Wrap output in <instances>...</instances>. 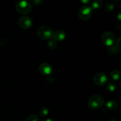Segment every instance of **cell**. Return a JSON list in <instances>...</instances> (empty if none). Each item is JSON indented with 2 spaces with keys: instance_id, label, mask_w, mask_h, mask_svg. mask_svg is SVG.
Listing matches in <instances>:
<instances>
[{
  "instance_id": "6da1fadb",
  "label": "cell",
  "mask_w": 121,
  "mask_h": 121,
  "mask_svg": "<svg viewBox=\"0 0 121 121\" xmlns=\"http://www.w3.org/2000/svg\"><path fill=\"white\" fill-rule=\"evenodd\" d=\"M104 104V99L100 96L95 95L91 97L88 100L87 106L89 108L92 110L101 108Z\"/></svg>"
},
{
  "instance_id": "7a4b0ae2",
  "label": "cell",
  "mask_w": 121,
  "mask_h": 121,
  "mask_svg": "<svg viewBox=\"0 0 121 121\" xmlns=\"http://www.w3.org/2000/svg\"><path fill=\"white\" fill-rule=\"evenodd\" d=\"M15 9L20 14L26 15L29 14L32 10L31 4L26 0H21L18 1L15 5Z\"/></svg>"
},
{
  "instance_id": "3957f363",
  "label": "cell",
  "mask_w": 121,
  "mask_h": 121,
  "mask_svg": "<svg viewBox=\"0 0 121 121\" xmlns=\"http://www.w3.org/2000/svg\"><path fill=\"white\" fill-rule=\"evenodd\" d=\"M53 30L48 26H41L37 30L38 36L43 40H50L53 37Z\"/></svg>"
},
{
  "instance_id": "277c9868",
  "label": "cell",
  "mask_w": 121,
  "mask_h": 121,
  "mask_svg": "<svg viewBox=\"0 0 121 121\" xmlns=\"http://www.w3.org/2000/svg\"><path fill=\"white\" fill-rule=\"evenodd\" d=\"M92 13H93V9L91 6L84 5L79 9L78 15H79V18L81 20L87 21L91 18Z\"/></svg>"
},
{
  "instance_id": "5b68a950",
  "label": "cell",
  "mask_w": 121,
  "mask_h": 121,
  "mask_svg": "<svg viewBox=\"0 0 121 121\" xmlns=\"http://www.w3.org/2000/svg\"><path fill=\"white\" fill-rule=\"evenodd\" d=\"M115 35L111 31H106L104 33L101 37V41L105 46L111 47L113 46L115 42Z\"/></svg>"
},
{
  "instance_id": "8992f818",
  "label": "cell",
  "mask_w": 121,
  "mask_h": 121,
  "mask_svg": "<svg viewBox=\"0 0 121 121\" xmlns=\"http://www.w3.org/2000/svg\"><path fill=\"white\" fill-rule=\"evenodd\" d=\"M108 80L107 75L104 73H98L93 77V82L96 86H102L106 85Z\"/></svg>"
},
{
  "instance_id": "52a82bcc",
  "label": "cell",
  "mask_w": 121,
  "mask_h": 121,
  "mask_svg": "<svg viewBox=\"0 0 121 121\" xmlns=\"http://www.w3.org/2000/svg\"><path fill=\"white\" fill-rule=\"evenodd\" d=\"M18 25L22 29H28L33 25V20L28 16H24L18 20Z\"/></svg>"
},
{
  "instance_id": "ba28073f",
  "label": "cell",
  "mask_w": 121,
  "mask_h": 121,
  "mask_svg": "<svg viewBox=\"0 0 121 121\" xmlns=\"http://www.w3.org/2000/svg\"><path fill=\"white\" fill-rule=\"evenodd\" d=\"M53 68L50 64L43 63L39 66V72L40 74L43 76H48L52 74Z\"/></svg>"
},
{
  "instance_id": "9c48e42d",
  "label": "cell",
  "mask_w": 121,
  "mask_h": 121,
  "mask_svg": "<svg viewBox=\"0 0 121 121\" xmlns=\"http://www.w3.org/2000/svg\"><path fill=\"white\" fill-rule=\"evenodd\" d=\"M66 37V34L64 31L63 30H58L56 31L55 33H53V40L56 41L57 42L59 41H63L64 40H65Z\"/></svg>"
},
{
  "instance_id": "30bf717a",
  "label": "cell",
  "mask_w": 121,
  "mask_h": 121,
  "mask_svg": "<svg viewBox=\"0 0 121 121\" xmlns=\"http://www.w3.org/2000/svg\"><path fill=\"white\" fill-rule=\"evenodd\" d=\"M121 78V72L119 70H113L110 73V79L112 81H118Z\"/></svg>"
},
{
  "instance_id": "8fae6325",
  "label": "cell",
  "mask_w": 121,
  "mask_h": 121,
  "mask_svg": "<svg viewBox=\"0 0 121 121\" xmlns=\"http://www.w3.org/2000/svg\"><path fill=\"white\" fill-rule=\"evenodd\" d=\"M106 106L110 111H115L118 109V104L114 100H109L106 104Z\"/></svg>"
},
{
  "instance_id": "7c38bea8",
  "label": "cell",
  "mask_w": 121,
  "mask_h": 121,
  "mask_svg": "<svg viewBox=\"0 0 121 121\" xmlns=\"http://www.w3.org/2000/svg\"><path fill=\"white\" fill-rule=\"evenodd\" d=\"M104 5V2L102 0H94L92 4V8L94 10L100 9Z\"/></svg>"
},
{
  "instance_id": "4fadbf2b",
  "label": "cell",
  "mask_w": 121,
  "mask_h": 121,
  "mask_svg": "<svg viewBox=\"0 0 121 121\" xmlns=\"http://www.w3.org/2000/svg\"><path fill=\"white\" fill-rule=\"evenodd\" d=\"M115 4L112 2H108L105 6V11L107 13H111L114 9Z\"/></svg>"
},
{
  "instance_id": "5bb4252c",
  "label": "cell",
  "mask_w": 121,
  "mask_h": 121,
  "mask_svg": "<svg viewBox=\"0 0 121 121\" xmlns=\"http://www.w3.org/2000/svg\"><path fill=\"white\" fill-rule=\"evenodd\" d=\"M106 89H107V90L109 92H113L117 90V86L115 83L110 82L108 83L107 85H106Z\"/></svg>"
},
{
  "instance_id": "9a60e30c",
  "label": "cell",
  "mask_w": 121,
  "mask_h": 121,
  "mask_svg": "<svg viewBox=\"0 0 121 121\" xmlns=\"http://www.w3.org/2000/svg\"><path fill=\"white\" fill-rule=\"evenodd\" d=\"M48 112H49V111H48V109L47 108L43 107L40 109L39 113V115L41 117H45L48 114Z\"/></svg>"
},
{
  "instance_id": "2e32d148",
  "label": "cell",
  "mask_w": 121,
  "mask_h": 121,
  "mask_svg": "<svg viewBox=\"0 0 121 121\" xmlns=\"http://www.w3.org/2000/svg\"><path fill=\"white\" fill-rule=\"evenodd\" d=\"M108 53L110 54H117L119 52V50L116 46H112L111 47H109V48L107 50Z\"/></svg>"
},
{
  "instance_id": "e0dca14e",
  "label": "cell",
  "mask_w": 121,
  "mask_h": 121,
  "mask_svg": "<svg viewBox=\"0 0 121 121\" xmlns=\"http://www.w3.org/2000/svg\"><path fill=\"white\" fill-rule=\"evenodd\" d=\"M48 47L50 48L51 50H55L57 47V41H55L53 39L50 40L48 42Z\"/></svg>"
},
{
  "instance_id": "ac0fdd59",
  "label": "cell",
  "mask_w": 121,
  "mask_h": 121,
  "mask_svg": "<svg viewBox=\"0 0 121 121\" xmlns=\"http://www.w3.org/2000/svg\"><path fill=\"white\" fill-rule=\"evenodd\" d=\"M27 121H40V119L35 115H31L27 118Z\"/></svg>"
},
{
  "instance_id": "d6986e66",
  "label": "cell",
  "mask_w": 121,
  "mask_h": 121,
  "mask_svg": "<svg viewBox=\"0 0 121 121\" xmlns=\"http://www.w3.org/2000/svg\"><path fill=\"white\" fill-rule=\"evenodd\" d=\"M44 0H33V5L35 6H40L43 4Z\"/></svg>"
},
{
  "instance_id": "ffe728a7",
  "label": "cell",
  "mask_w": 121,
  "mask_h": 121,
  "mask_svg": "<svg viewBox=\"0 0 121 121\" xmlns=\"http://www.w3.org/2000/svg\"><path fill=\"white\" fill-rule=\"evenodd\" d=\"M116 47L118 48V50H121V37L117 39L116 42Z\"/></svg>"
},
{
  "instance_id": "44dd1931",
  "label": "cell",
  "mask_w": 121,
  "mask_h": 121,
  "mask_svg": "<svg viewBox=\"0 0 121 121\" xmlns=\"http://www.w3.org/2000/svg\"><path fill=\"white\" fill-rule=\"evenodd\" d=\"M80 1L84 4H89L90 2H91L92 0H80Z\"/></svg>"
},
{
  "instance_id": "7402d4cb",
  "label": "cell",
  "mask_w": 121,
  "mask_h": 121,
  "mask_svg": "<svg viewBox=\"0 0 121 121\" xmlns=\"http://www.w3.org/2000/svg\"><path fill=\"white\" fill-rule=\"evenodd\" d=\"M117 19L119 22H121V11L118 13V15H117Z\"/></svg>"
},
{
  "instance_id": "603a6c76",
  "label": "cell",
  "mask_w": 121,
  "mask_h": 121,
  "mask_svg": "<svg viewBox=\"0 0 121 121\" xmlns=\"http://www.w3.org/2000/svg\"><path fill=\"white\" fill-rule=\"evenodd\" d=\"M44 121H53L51 119H46Z\"/></svg>"
},
{
  "instance_id": "cb8c5ba5",
  "label": "cell",
  "mask_w": 121,
  "mask_h": 121,
  "mask_svg": "<svg viewBox=\"0 0 121 121\" xmlns=\"http://www.w3.org/2000/svg\"><path fill=\"white\" fill-rule=\"evenodd\" d=\"M108 121H118L117 120H115V119H111V120Z\"/></svg>"
},
{
  "instance_id": "d4e9b609",
  "label": "cell",
  "mask_w": 121,
  "mask_h": 121,
  "mask_svg": "<svg viewBox=\"0 0 121 121\" xmlns=\"http://www.w3.org/2000/svg\"><path fill=\"white\" fill-rule=\"evenodd\" d=\"M113 1H121V0H113Z\"/></svg>"
}]
</instances>
